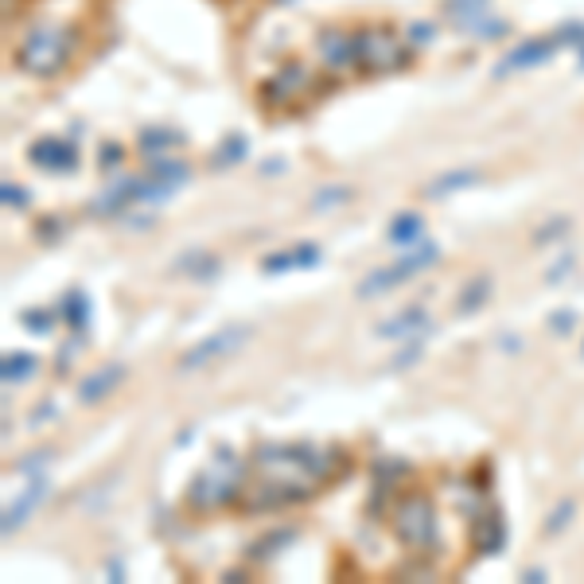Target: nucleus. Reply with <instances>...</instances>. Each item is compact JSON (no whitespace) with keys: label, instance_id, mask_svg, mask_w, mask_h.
Listing matches in <instances>:
<instances>
[{"label":"nucleus","instance_id":"2eb2a0df","mask_svg":"<svg viewBox=\"0 0 584 584\" xmlns=\"http://www.w3.org/2000/svg\"><path fill=\"white\" fill-rule=\"evenodd\" d=\"M421 234H425V218H421L417 210H405V215H397L390 222L386 238L397 242V246H409V242H421Z\"/></svg>","mask_w":584,"mask_h":584},{"label":"nucleus","instance_id":"423d86ee","mask_svg":"<svg viewBox=\"0 0 584 584\" xmlns=\"http://www.w3.org/2000/svg\"><path fill=\"white\" fill-rule=\"evenodd\" d=\"M308 94H312V74H308L301 63H289V67H281L277 74H273L265 86H261V106L292 109V106H301Z\"/></svg>","mask_w":584,"mask_h":584},{"label":"nucleus","instance_id":"f3484780","mask_svg":"<svg viewBox=\"0 0 584 584\" xmlns=\"http://www.w3.org/2000/svg\"><path fill=\"white\" fill-rule=\"evenodd\" d=\"M171 273H188V277H215V273H218V257L215 254H203V250H191V254L176 257Z\"/></svg>","mask_w":584,"mask_h":584},{"label":"nucleus","instance_id":"2f4dec72","mask_svg":"<svg viewBox=\"0 0 584 584\" xmlns=\"http://www.w3.org/2000/svg\"><path fill=\"white\" fill-rule=\"evenodd\" d=\"M409 35H413V43H429L432 40V23H413V32Z\"/></svg>","mask_w":584,"mask_h":584},{"label":"nucleus","instance_id":"6ab92c4d","mask_svg":"<svg viewBox=\"0 0 584 584\" xmlns=\"http://www.w3.org/2000/svg\"><path fill=\"white\" fill-rule=\"evenodd\" d=\"M148 176H153L156 183H164L168 191H176L180 183L191 176V168H188V164H180V160H176V164H171V160H160V164L148 168Z\"/></svg>","mask_w":584,"mask_h":584},{"label":"nucleus","instance_id":"ddd939ff","mask_svg":"<svg viewBox=\"0 0 584 584\" xmlns=\"http://www.w3.org/2000/svg\"><path fill=\"white\" fill-rule=\"evenodd\" d=\"M425 328H429V312L421 304H413V308H405V312H397L394 320H386V324L378 328V335L382 339H409V335H417Z\"/></svg>","mask_w":584,"mask_h":584},{"label":"nucleus","instance_id":"9b49d317","mask_svg":"<svg viewBox=\"0 0 584 584\" xmlns=\"http://www.w3.org/2000/svg\"><path fill=\"white\" fill-rule=\"evenodd\" d=\"M121 378H125V363H114V366H102V370H94L90 378L79 386V397L86 405H94V402H102L106 394H114L121 386Z\"/></svg>","mask_w":584,"mask_h":584},{"label":"nucleus","instance_id":"b1692460","mask_svg":"<svg viewBox=\"0 0 584 584\" xmlns=\"http://www.w3.org/2000/svg\"><path fill=\"white\" fill-rule=\"evenodd\" d=\"M355 191L347 188V183H335V188H324V191H316V199H312V207L316 210H331L335 203H347Z\"/></svg>","mask_w":584,"mask_h":584},{"label":"nucleus","instance_id":"f704fd0d","mask_svg":"<svg viewBox=\"0 0 584 584\" xmlns=\"http://www.w3.org/2000/svg\"><path fill=\"white\" fill-rule=\"evenodd\" d=\"M284 164H281V160H269V164H261V176H265V171H281Z\"/></svg>","mask_w":584,"mask_h":584},{"label":"nucleus","instance_id":"a878e982","mask_svg":"<svg viewBox=\"0 0 584 584\" xmlns=\"http://www.w3.org/2000/svg\"><path fill=\"white\" fill-rule=\"evenodd\" d=\"M483 5H487V0H449L452 16H464L459 23H471V20H479V16H483Z\"/></svg>","mask_w":584,"mask_h":584},{"label":"nucleus","instance_id":"c756f323","mask_svg":"<svg viewBox=\"0 0 584 584\" xmlns=\"http://www.w3.org/2000/svg\"><path fill=\"white\" fill-rule=\"evenodd\" d=\"M23 324H28L32 331H47V328H51V312H47V308H35V312H23Z\"/></svg>","mask_w":584,"mask_h":584},{"label":"nucleus","instance_id":"393cba45","mask_svg":"<svg viewBox=\"0 0 584 584\" xmlns=\"http://www.w3.org/2000/svg\"><path fill=\"white\" fill-rule=\"evenodd\" d=\"M573 514H577V503H573V499L557 503V511L550 514V522H545V533H550V538H553V533H561L569 522H573Z\"/></svg>","mask_w":584,"mask_h":584},{"label":"nucleus","instance_id":"a211bd4d","mask_svg":"<svg viewBox=\"0 0 584 584\" xmlns=\"http://www.w3.org/2000/svg\"><path fill=\"white\" fill-rule=\"evenodd\" d=\"M176 144H180V133H171V129H144V133H141V153H144V156L171 153Z\"/></svg>","mask_w":584,"mask_h":584},{"label":"nucleus","instance_id":"6e6552de","mask_svg":"<svg viewBox=\"0 0 584 584\" xmlns=\"http://www.w3.org/2000/svg\"><path fill=\"white\" fill-rule=\"evenodd\" d=\"M320 59H324L328 70H347L355 67V32H343V28H328L320 32Z\"/></svg>","mask_w":584,"mask_h":584},{"label":"nucleus","instance_id":"bb28decb","mask_svg":"<svg viewBox=\"0 0 584 584\" xmlns=\"http://www.w3.org/2000/svg\"><path fill=\"white\" fill-rule=\"evenodd\" d=\"M553 40L557 43H577V47H584V23H577V20L561 23V28L553 32Z\"/></svg>","mask_w":584,"mask_h":584},{"label":"nucleus","instance_id":"7ed1b4c3","mask_svg":"<svg viewBox=\"0 0 584 584\" xmlns=\"http://www.w3.org/2000/svg\"><path fill=\"white\" fill-rule=\"evenodd\" d=\"M390 530L409 550H429V545L437 542V511H432V503L421 491H409L394 503Z\"/></svg>","mask_w":584,"mask_h":584},{"label":"nucleus","instance_id":"412c9836","mask_svg":"<svg viewBox=\"0 0 584 584\" xmlns=\"http://www.w3.org/2000/svg\"><path fill=\"white\" fill-rule=\"evenodd\" d=\"M246 156V136H230V141H222V148L215 156H210V164L215 168H227V164H238Z\"/></svg>","mask_w":584,"mask_h":584},{"label":"nucleus","instance_id":"5701e85b","mask_svg":"<svg viewBox=\"0 0 584 584\" xmlns=\"http://www.w3.org/2000/svg\"><path fill=\"white\" fill-rule=\"evenodd\" d=\"M28 375H35V358L32 355H8L5 358V382H23Z\"/></svg>","mask_w":584,"mask_h":584},{"label":"nucleus","instance_id":"4be33fe9","mask_svg":"<svg viewBox=\"0 0 584 584\" xmlns=\"http://www.w3.org/2000/svg\"><path fill=\"white\" fill-rule=\"evenodd\" d=\"M569 230H573V218H569V215H557V218L545 222V227L533 230V242H538V246L557 242V238H561V234H569Z\"/></svg>","mask_w":584,"mask_h":584},{"label":"nucleus","instance_id":"cd10ccee","mask_svg":"<svg viewBox=\"0 0 584 584\" xmlns=\"http://www.w3.org/2000/svg\"><path fill=\"white\" fill-rule=\"evenodd\" d=\"M67 316H70V324L82 331V324H86V296L82 292H70L67 296Z\"/></svg>","mask_w":584,"mask_h":584},{"label":"nucleus","instance_id":"f8f14e48","mask_svg":"<svg viewBox=\"0 0 584 584\" xmlns=\"http://www.w3.org/2000/svg\"><path fill=\"white\" fill-rule=\"evenodd\" d=\"M503 538H506V522L499 511H487L476 518V526H471V542H476L479 553H499L503 550Z\"/></svg>","mask_w":584,"mask_h":584},{"label":"nucleus","instance_id":"dca6fc26","mask_svg":"<svg viewBox=\"0 0 584 584\" xmlns=\"http://www.w3.org/2000/svg\"><path fill=\"white\" fill-rule=\"evenodd\" d=\"M483 180V171H476V168H464V171H444L440 180H432L429 188H425V195H449V191H459V188H476V183Z\"/></svg>","mask_w":584,"mask_h":584},{"label":"nucleus","instance_id":"39448f33","mask_svg":"<svg viewBox=\"0 0 584 584\" xmlns=\"http://www.w3.org/2000/svg\"><path fill=\"white\" fill-rule=\"evenodd\" d=\"M437 246H421V250H413L409 257H402L397 265H382V269H370L366 277H363V284H358V296L363 301H370V296H378V292H390V289H397L402 281H409V277H417L421 269H429L432 261H437Z\"/></svg>","mask_w":584,"mask_h":584},{"label":"nucleus","instance_id":"1a4fd4ad","mask_svg":"<svg viewBox=\"0 0 584 584\" xmlns=\"http://www.w3.org/2000/svg\"><path fill=\"white\" fill-rule=\"evenodd\" d=\"M32 164L40 168H51V171H70L74 164H79V148L67 144V141H40L28 148Z\"/></svg>","mask_w":584,"mask_h":584},{"label":"nucleus","instance_id":"c85d7f7f","mask_svg":"<svg viewBox=\"0 0 584 584\" xmlns=\"http://www.w3.org/2000/svg\"><path fill=\"white\" fill-rule=\"evenodd\" d=\"M573 328H577V312H553L550 316V331L553 335H569Z\"/></svg>","mask_w":584,"mask_h":584},{"label":"nucleus","instance_id":"20e7f679","mask_svg":"<svg viewBox=\"0 0 584 584\" xmlns=\"http://www.w3.org/2000/svg\"><path fill=\"white\" fill-rule=\"evenodd\" d=\"M242 464L238 459H230V456H218L215 464H210L203 476H199L191 483V491H188V506L191 511H218V506H227L234 503L242 495Z\"/></svg>","mask_w":584,"mask_h":584},{"label":"nucleus","instance_id":"f03ea898","mask_svg":"<svg viewBox=\"0 0 584 584\" xmlns=\"http://www.w3.org/2000/svg\"><path fill=\"white\" fill-rule=\"evenodd\" d=\"M409 59H413V51L386 23H366V28L355 32V67L363 74H394L409 67Z\"/></svg>","mask_w":584,"mask_h":584},{"label":"nucleus","instance_id":"f257e3e1","mask_svg":"<svg viewBox=\"0 0 584 584\" xmlns=\"http://www.w3.org/2000/svg\"><path fill=\"white\" fill-rule=\"evenodd\" d=\"M70 55H74V32L67 23L43 20L20 40L16 67L23 74H32V79H55V74L70 63Z\"/></svg>","mask_w":584,"mask_h":584},{"label":"nucleus","instance_id":"9d476101","mask_svg":"<svg viewBox=\"0 0 584 584\" xmlns=\"http://www.w3.org/2000/svg\"><path fill=\"white\" fill-rule=\"evenodd\" d=\"M553 47H557L553 35H550V40H526V43L514 47V51L499 63V74H511V70H526L533 63H545V59L553 55Z\"/></svg>","mask_w":584,"mask_h":584},{"label":"nucleus","instance_id":"aec40b11","mask_svg":"<svg viewBox=\"0 0 584 584\" xmlns=\"http://www.w3.org/2000/svg\"><path fill=\"white\" fill-rule=\"evenodd\" d=\"M487 292H491V281L487 277H471L468 281V289L464 292H459V312H476V308L483 304V301H487Z\"/></svg>","mask_w":584,"mask_h":584},{"label":"nucleus","instance_id":"72a5a7b5","mask_svg":"<svg viewBox=\"0 0 584 584\" xmlns=\"http://www.w3.org/2000/svg\"><path fill=\"white\" fill-rule=\"evenodd\" d=\"M121 160V148H102V164L109 168V164H117Z\"/></svg>","mask_w":584,"mask_h":584},{"label":"nucleus","instance_id":"4468645a","mask_svg":"<svg viewBox=\"0 0 584 584\" xmlns=\"http://www.w3.org/2000/svg\"><path fill=\"white\" fill-rule=\"evenodd\" d=\"M43 495H47V479H35V483H32V487H28V491H23V495H20V499H16V503H12V506H8V511H5V533H12V530H16V526H20V522H23V518H28V511H32V506H35V503H40V499H43Z\"/></svg>","mask_w":584,"mask_h":584},{"label":"nucleus","instance_id":"473e14b6","mask_svg":"<svg viewBox=\"0 0 584 584\" xmlns=\"http://www.w3.org/2000/svg\"><path fill=\"white\" fill-rule=\"evenodd\" d=\"M5 203H8V207H12V203L20 207V203H28V195H23L20 188H12V183H5Z\"/></svg>","mask_w":584,"mask_h":584},{"label":"nucleus","instance_id":"c9c22d12","mask_svg":"<svg viewBox=\"0 0 584 584\" xmlns=\"http://www.w3.org/2000/svg\"><path fill=\"white\" fill-rule=\"evenodd\" d=\"M580 51H584V47H580ZM580 67H584V55H580Z\"/></svg>","mask_w":584,"mask_h":584},{"label":"nucleus","instance_id":"7c9ffc66","mask_svg":"<svg viewBox=\"0 0 584 584\" xmlns=\"http://www.w3.org/2000/svg\"><path fill=\"white\" fill-rule=\"evenodd\" d=\"M569 269H573V257H561V261H557V265L550 269V277H545V281H561V277H569Z\"/></svg>","mask_w":584,"mask_h":584},{"label":"nucleus","instance_id":"0eeeda50","mask_svg":"<svg viewBox=\"0 0 584 584\" xmlns=\"http://www.w3.org/2000/svg\"><path fill=\"white\" fill-rule=\"evenodd\" d=\"M242 343H246V328H222L215 335H207L203 343H195L191 351L180 358V370H199V366L215 363V358H222V355H230L234 347H242Z\"/></svg>","mask_w":584,"mask_h":584}]
</instances>
